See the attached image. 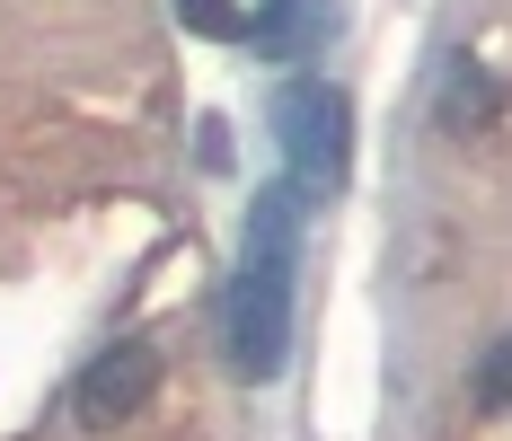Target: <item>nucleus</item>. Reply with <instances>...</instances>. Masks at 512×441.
I'll return each mask as SVG.
<instances>
[{
	"mask_svg": "<svg viewBox=\"0 0 512 441\" xmlns=\"http://www.w3.org/2000/svg\"><path fill=\"white\" fill-rule=\"evenodd\" d=\"M345 115H354V106H345V89H327V80H292V89L274 98V142H283L292 186H301L309 203L345 186V159H354V124H345Z\"/></svg>",
	"mask_w": 512,
	"mask_h": 441,
	"instance_id": "f03ea898",
	"label": "nucleus"
},
{
	"mask_svg": "<svg viewBox=\"0 0 512 441\" xmlns=\"http://www.w3.org/2000/svg\"><path fill=\"white\" fill-rule=\"evenodd\" d=\"M318 36H327V9H318V0H265V9H256V27H248V45L274 53V62L309 53Z\"/></svg>",
	"mask_w": 512,
	"mask_h": 441,
	"instance_id": "20e7f679",
	"label": "nucleus"
},
{
	"mask_svg": "<svg viewBox=\"0 0 512 441\" xmlns=\"http://www.w3.org/2000/svg\"><path fill=\"white\" fill-rule=\"evenodd\" d=\"M301 186H265L248 212V247H239V283L221 300V336H230V371L239 380H274L292 362V265H301Z\"/></svg>",
	"mask_w": 512,
	"mask_h": 441,
	"instance_id": "f257e3e1",
	"label": "nucleus"
},
{
	"mask_svg": "<svg viewBox=\"0 0 512 441\" xmlns=\"http://www.w3.org/2000/svg\"><path fill=\"white\" fill-rule=\"evenodd\" d=\"M177 18H186L195 36H248V18H239V0H177Z\"/></svg>",
	"mask_w": 512,
	"mask_h": 441,
	"instance_id": "0eeeda50",
	"label": "nucleus"
},
{
	"mask_svg": "<svg viewBox=\"0 0 512 441\" xmlns=\"http://www.w3.org/2000/svg\"><path fill=\"white\" fill-rule=\"evenodd\" d=\"M159 397V344H142V336H115L98 353V362H89V371H80V389H71V406H80V424H133V415H142V406H151Z\"/></svg>",
	"mask_w": 512,
	"mask_h": 441,
	"instance_id": "7ed1b4c3",
	"label": "nucleus"
},
{
	"mask_svg": "<svg viewBox=\"0 0 512 441\" xmlns=\"http://www.w3.org/2000/svg\"><path fill=\"white\" fill-rule=\"evenodd\" d=\"M495 106H504V89L460 53V62H451V89H442V124H460V133H468V124H486Z\"/></svg>",
	"mask_w": 512,
	"mask_h": 441,
	"instance_id": "39448f33",
	"label": "nucleus"
},
{
	"mask_svg": "<svg viewBox=\"0 0 512 441\" xmlns=\"http://www.w3.org/2000/svg\"><path fill=\"white\" fill-rule=\"evenodd\" d=\"M477 406L486 415H512V336H495L477 353Z\"/></svg>",
	"mask_w": 512,
	"mask_h": 441,
	"instance_id": "423d86ee",
	"label": "nucleus"
}]
</instances>
